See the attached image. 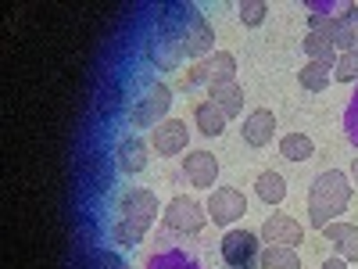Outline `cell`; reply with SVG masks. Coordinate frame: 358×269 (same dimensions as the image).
Listing matches in <instances>:
<instances>
[{
  "mask_svg": "<svg viewBox=\"0 0 358 269\" xmlns=\"http://www.w3.org/2000/svg\"><path fill=\"white\" fill-rule=\"evenodd\" d=\"M351 176L341 169H326L312 179V191H308V223L315 230L337 223L341 212H348V201H351Z\"/></svg>",
  "mask_w": 358,
  "mask_h": 269,
  "instance_id": "6da1fadb",
  "label": "cell"
},
{
  "mask_svg": "<svg viewBox=\"0 0 358 269\" xmlns=\"http://www.w3.org/2000/svg\"><path fill=\"white\" fill-rule=\"evenodd\" d=\"M118 212L122 216H118V223L111 226V237L118 244L133 248V244L143 241L147 226L158 219V198L151 191H143V187H133L129 194H122V201H118Z\"/></svg>",
  "mask_w": 358,
  "mask_h": 269,
  "instance_id": "7a4b0ae2",
  "label": "cell"
},
{
  "mask_svg": "<svg viewBox=\"0 0 358 269\" xmlns=\"http://www.w3.org/2000/svg\"><path fill=\"white\" fill-rule=\"evenodd\" d=\"M169 108H172V90L165 86V83H155L147 94L129 108V123L133 126H162L165 123V115H169Z\"/></svg>",
  "mask_w": 358,
  "mask_h": 269,
  "instance_id": "3957f363",
  "label": "cell"
},
{
  "mask_svg": "<svg viewBox=\"0 0 358 269\" xmlns=\"http://www.w3.org/2000/svg\"><path fill=\"white\" fill-rule=\"evenodd\" d=\"M233 79H236V57L229 50H215L212 57H204L187 72V86H219Z\"/></svg>",
  "mask_w": 358,
  "mask_h": 269,
  "instance_id": "277c9868",
  "label": "cell"
},
{
  "mask_svg": "<svg viewBox=\"0 0 358 269\" xmlns=\"http://www.w3.org/2000/svg\"><path fill=\"white\" fill-rule=\"evenodd\" d=\"M262 255V237L248 230H229L222 237V258L229 269H255Z\"/></svg>",
  "mask_w": 358,
  "mask_h": 269,
  "instance_id": "5b68a950",
  "label": "cell"
},
{
  "mask_svg": "<svg viewBox=\"0 0 358 269\" xmlns=\"http://www.w3.org/2000/svg\"><path fill=\"white\" fill-rule=\"evenodd\" d=\"M208 223V208L194 198H172L165 208V226L176 233H197Z\"/></svg>",
  "mask_w": 358,
  "mask_h": 269,
  "instance_id": "8992f818",
  "label": "cell"
},
{
  "mask_svg": "<svg viewBox=\"0 0 358 269\" xmlns=\"http://www.w3.org/2000/svg\"><path fill=\"white\" fill-rule=\"evenodd\" d=\"M204 208H208V219H215L219 226H229L248 212V198L236 187H215Z\"/></svg>",
  "mask_w": 358,
  "mask_h": 269,
  "instance_id": "52a82bcc",
  "label": "cell"
},
{
  "mask_svg": "<svg viewBox=\"0 0 358 269\" xmlns=\"http://www.w3.org/2000/svg\"><path fill=\"white\" fill-rule=\"evenodd\" d=\"M179 43H183V54L187 57H204L208 50H212L215 36H212V25H208L201 18V11L187 8V18H183V36H179Z\"/></svg>",
  "mask_w": 358,
  "mask_h": 269,
  "instance_id": "ba28073f",
  "label": "cell"
},
{
  "mask_svg": "<svg viewBox=\"0 0 358 269\" xmlns=\"http://www.w3.org/2000/svg\"><path fill=\"white\" fill-rule=\"evenodd\" d=\"M262 241L265 244H283V248H297L305 241V233H301V223H297L294 216L287 212H273L265 223H262Z\"/></svg>",
  "mask_w": 358,
  "mask_h": 269,
  "instance_id": "9c48e42d",
  "label": "cell"
},
{
  "mask_svg": "<svg viewBox=\"0 0 358 269\" xmlns=\"http://www.w3.org/2000/svg\"><path fill=\"white\" fill-rule=\"evenodd\" d=\"M183 172L194 187H215L219 184V158L212 151H190L183 158Z\"/></svg>",
  "mask_w": 358,
  "mask_h": 269,
  "instance_id": "30bf717a",
  "label": "cell"
},
{
  "mask_svg": "<svg viewBox=\"0 0 358 269\" xmlns=\"http://www.w3.org/2000/svg\"><path fill=\"white\" fill-rule=\"evenodd\" d=\"M187 140H190V133H187L183 118H165V123L155 126V133H151V144H155L158 155H179L187 147Z\"/></svg>",
  "mask_w": 358,
  "mask_h": 269,
  "instance_id": "8fae6325",
  "label": "cell"
},
{
  "mask_svg": "<svg viewBox=\"0 0 358 269\" xmlns=\"http://www.w3.org/2000/svg\"><path fill=\"white\" fill-rule=\"evenodd\" d=\"M334 47L341 54L358 50V4H344L341 15H334Z\"/></svg>",
  "mask_w": 358,
  "mask_h": 269,
  "instance_id": "7c38bea8",
  "label": "cell"
},
{
  "mask_svg": "<svg viewBox=\"0 0 358 269\" xmlns=\"http://www.w3.org/2000/svg\"><path fill=\"white\" fill-rule=\"evenodd\" d=\"M147 57L165 72L179 69V62H183V43H179L176 36H169V33H158V36L147 40Z\"/></svg>",
  "mask_w": 358,
  "mask_h": 269,
  "instance_id": "4fadbf2b",
  "label": "cell"
},
{
  "mask_svg": "<svg viewBox=\"0 0 358 269\" xmlns=\"http://www.w3.org/2000/svg\"><path fill=\"white\" fill-rule=\"evenodd\" d=\"M241 130H244V140L251 147H265L268 140H273V133H276V115L268 111V108H258V111H251L244 118Z\"/></svg>",
  "mask_w": 358,
  "mask_h": 269,
  "instance_id": "5bb4252c",
  "label": "cell"
},
{
  "mask_svg": "<svg viewBox=\"0 0 358 269\" xmlns=\"http://www.w3.org/2000/svg\"><path fill=\"white\" fill-rule=\"evenodd\" d=\"M115 158H118V169H122V172L136 176V172L147 169V144L140 137H122V140H118Z\"/></svg>",
  "mask_w": 358,
  "mask_h": 269,
  "instance_id": "9a60e30c",
  "label": "cell"
},
{
  "mask_svg": "<svg viewBox=\"0 0 358 269\" xmlns=\"http://www.w3.org/2000/svg\"><path fill=\"white\" fill-rule=\"evenodd\" d=\"M208 101H215L226 118H236L244 111V90H241L236 79L233 83H219V86H208Z\"/></svg>",
  "mask_w": 358,
  "mask_h": 269,
  "instance_id": "2e32d148",
  "label": "cell"
},
{
  "mask_svg": "<svg viewBox=\"0 0 358 269\" xmlns=\"http://www.w3.org/2000/svg\"><path fill=\"white\" fill-rule=\"evenodd\" d=\"M322 237L337 244V251H341L344 262H358V226H351V223H330V226H322Z\"/></svg>",
  "mask_w": 358,
  "mask_h": 269,
  "instance_id": "e0dca14e",
  "label": "cell"
},
{
  "mask_svg": "<svg viewBox=\"0 0 358 269\" xmlns=\"http://www.w3.org/2000/svg\"><path fill=\"white\" fill-rule=\"evenodd\" d=\"M258 265L262 269H301V258H297L294 248H283V244H265L262 255H258Z\"/></svg>",
  "mask_w": 358,
  "mask_h": 269,
  "instance_id": "ac0fdd59",
  "label": "cell"
},
{
  "mask_svg": "<svg viewBox=\"0 0 358 269\" xmlns=\"http://www.w3.org/2000/svg\"><path fill=\"white\" fill-rule=\"evenodd\" d=\"M194 123H197V130H201L204 137H219V133L226 130V115L219 111L215 101H201L197 111H194Z\"/></svg>",
  "mask_w": 358,
  "mask_h": 269,
  "instance_id": "d6986e66",
  "label": "cell"
},
{
  "mask_svg": "<svg viewBox=\"0 0 358 269\" xmlns=\"http://www.w3.org/2000/svg\"><path fill=\"white\" fill-rule=\"evenodd\" d=\"M297 79H301V86L308 90V94H322V90L330 86V79H334V65H326V62H308L301 72H297Z\"/></svg>",
  "mask_w": 358,
  "mask_h": 269,
  "instance_id": "ffe728a7",
  "label": "cell"
},
{
  "mask_svg": "<svg viewBox=\"0 0 358 269\" xmlns=\"http://www.w3.org/2000/svg\"><path fill=\"white\" fill-rule=\"evenodd\" d=\"M301 47H305V54H308V62L337 65V57H341V50L334 47V40H330V36H319V33H308V36L301 40Z\"/></svg>",
  "mask_w": 358,
  "mask_h": 269,
  "instance_id": "44dd1931",
  "label": "cell"
},
{
  "mask_svg": "<svg viewBox=\"0 0 358 269\" xmlns=\"http://www.w3.org/2000/svg\"><path fill=\"white\" fill-rule=\"evenodd\" d=\"M280 155H283L287 162H308V158L315 155V144H312V137H305V133H287V137L280 140Z\"/></svg>",
  "mask_w": 358,
  "mask_h": 269,
  "instance_id": "7402d4cb",
  "label": "cell"
},
{
  "mask_svg": "<svg viewBox=\"0 0 358 269\" xmlns=\"http://www.w3.org/2000/svg\"><path fill=\"white\" fill-rule=\"evenodd\" d=\"M258 198L265 201V205H280L283 198H287V184H283V176L280 172H273V169H265L262 176H258Z\"/></svg>",
  "mask_w": 358,
  "mask_h": 269,
  "instance_id": "603a6c76",
  "label": "cell"
},
{
  "mask_svg": "<svg viewBox=\"0 0 358 269\" xmlns=\"http://www.w3.org/2000/svg\"><path fill=\"white\" fill-rule=\"evenodd\" d=\"M334 79H337V83H355V79H358V50H348V54L337 57Z\"/></svg>",
  "mask_w": 358,
  "mask_h": 269,
  "instance_id": "cb8c5ba5",
  "label": "cell"
},
{
  "mask_svg": "<svg viewBox=\"0 0 358 269\" xmlns=\"http://www.w3.org/2000/svg\"><path fill=\"white\" fill-rule=\"evenodd\" d=\"M236 11H241V22L244 25H262L265 22V15H268V4H265V0H244V4L241 8H236Z\"/></svg>",
  "mask_w": 358,
  "mask_h": 269,
  "instance_id": "d4e9b609",
  "label": "cell"
},
{
  "mask_svg": "<svg viewBox=\"0 0 358 269\" xmlns=\"http://www.w3.org/2000/svg\"><path fill=\"white\" fill-rule=\"evenodd\" d=\"M308 33H319V36H330V40H334V15L312 11V15H308Z\"/></svg>",
  "mask_w": 358,
  "mask_h": 269,
  "instance_id": "484cf974",
  "label": "cell"
},
{
  "mask_svg": "<svg viewBox=\"0 0 358 269\" xmlns=\"http://www.w3.org/2000/svg\"><path fill=\"white\" fill-rule=\"evenodd\" d=\"M97 265H101V269H129L115 251H97Z\"/></svg>",
  "mask_w": 358,
  "mask_h": 269,
  "instance_id": "4316f807",
  "label": "cell"
},
{
  "mask_svg": "<svg viewBox=\"0 0 358 269\" xmlns=\"http://www.w3.org/2000/svg\"><path fill=\"white\" fill-rule=\"evenodd\" d=\"M322 269H348V262L337 255V258H326V262H322Z\"/></svg>",
  "mask_w": 358,
  "mask_h": 269,
  "instance_id": "83f0119b",
  "label": "cell"
},
{
  "mask_svg": "<svg viewBox=\"0 0 358 269\" xmlns=\"http://www.w3.org/2000/svg\"><path fill=\"white\" fill-rule=\"evenodd\" d=\"M351 179H355V187H358V158H355V165H351Z\"/></svg>",
  "mask_w": 358,
  "mask_h": 269,
  "instance_id": "f1b7e54d",
  "label": "cell"
}]
</instances>
